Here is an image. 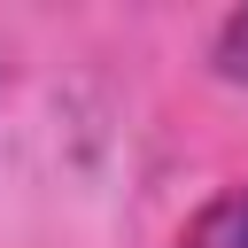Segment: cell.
<instances>
[{
  "label": "cell",
  "instance_id": "7a4b0ae2",
  "mask_svg": "<svg viewBox=\"0 0 248 248\" xmlns=\"http://www.w3.org/2000/svg\"><path fill=\"white\" fill-rule=\"evenodd\" d=\"M217 70H225L232 85H248V8L225 16V31H217Z\"/></svg>",
  "mask_w": 248,
  "mask_h": 248
},
{
  "label": "cell",
  "instance_id": "6da1fadb",
  "mask_svg": "<svg viewBox=\"0 0 248 248\" xmlns=\"http://www.w3.org/2000/svg\"><path fill=\"white\" fill-rule=\"evenodd\" d=\"M178 248H248V186L217 194V202L178 232Z\"/></svg>",
  "mask_w": 248,
  "mask_h": 248
}]
</instances>
